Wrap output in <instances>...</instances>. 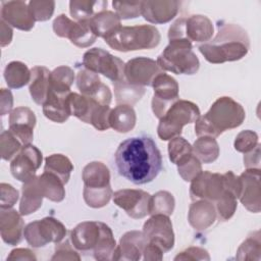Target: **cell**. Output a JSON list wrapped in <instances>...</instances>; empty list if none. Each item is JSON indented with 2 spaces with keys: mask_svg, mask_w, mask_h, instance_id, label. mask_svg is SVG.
Instances as JSON below:
<instances>
[{
  "mask_svg": "<svg viewBox=\"0 0 261 261\" xmlns=\"http://www.w3.org/2000/svg\"><path fill=\"white\" fill-rule=\"evenodd\" d=\"M118 173L135 185L152 181L162 169V156L152 138L133 137L121 142L114 154Z\"/></svg>",
  "mask_w": 261,
  "mask_h": 261,
  "instance_id": "cell-1",
  "label": "cell"
},
{
  "mask_svg": "<svg viewBox=\"0 0 261 261\" xmlns=\"http://www.w3.org/2000/svg\"><path fill=\"white\" fill-rule=\"evenodd\" d=\"M250 49V39L241 25L219 22L218 31L213 39L199 46L204 58L213 64L237 61L247 55Z\"/></svg>",
  "mask_w": 261,
  "mask_h": 261,
  "instance_id": "cell-2",
  "label": "cell"
},
{
  "mask_svg": "<svg viewBox=\"0 0 261 261\" xmlns=\"http://www.w3.org/2000/svg\"><path fill=\"white\" fill-rule=\"evenodd\" d=\"M245 117L243 106L232 98L223 96L215 100L210 109L195 121V134L198 138H217L223 132L240 126Z\"/></svg>",
  "mask_w": 261,
  "mask_h": 261,
  "instance_id": "cell-3",
  "label": "cell"
},
{
  "mask_svg": "<svg viewBox=\"0 0 261 261\" xmlns=\"http://www.w3.org/2000/svg\"><path fill=\"white\" fill-rule=\"evenodd\" d=\"M105 42L119 52L152 49L159 45L161 36L157 28L151 24L120 27L107 36Z\"/></svg>",
  "mask_w": 261,
  "mask_h": 261,
  "instance_id": "cell-4",
  "label": "cell"
},
{
  "mask_svg": "<svg viewBox=\"0 0 261 261\" xmlns=\"http://www.w3.org/2000/svg\"><path fill=\"white\" fill-rule=\"evenodd\" d=\"M84 181L83 196L86 204L91 208L106 206L112 195L109 168L100 161L88 163L82 172Z\"/></svg>",
  "mask_w": 261,
  "mask_h": 261,
  "instance_id": "cell-5",
  "label": "cell"
},
{
  "mask_svg": "<svg viewBox=\"0 0 261 261\" xmlns=\"http://www.w3.org/2000/svg\"><path fill=\"white\" fill-rule=\"evenodd\" d=\"M192 49L193 44L187 39L169 41L156 62L162 70L175 74H195L199 70L200 61Z\"/></svg>",
  "mask_w": 261,
  "mask_h": 261,
  "instance_id": "cell-6",
  "label": "cell"
},
{
  "mask_svg": "<svg viewBox=\"0 0 261 261\" xmlns=\"http://www.w3.org/2000/svg\"><path fill=\"white\" fill-rule=\"evenodd\" d=\"M201 115L199 107L188 100H177L159 119L157 127L158 137L162 141H170L180 136L186 124L195 122Z\"/></svg>",
  "mask_w": 261,
  "mask_h": 261,
  "instance_id": "cell-7",
  "label": "cell"
},
{
  "mask_svg": "<svg viewBox=\"0 0 261 261\" xmlns=\"http://www.w3.org/2000/svg\"><path fill=\"white\" fill-rule=\"evenodd\" d=\"M66 236V228L58 219L48 216L41 220L30 222L23 230L28 244L34 248H41L48 243H60Z\"/></svg>",
  "mask_w": 261,
  "mask_h": 261,
  "instance_id": "cell-8",
  "label": "cell"
},
{
  "mask_svg": "<svg viewBox=\"0 0 261 261\" xmlns=\"http://www.w3.org/2000/svg\"><path fill=\"white\" fill-rule=\"evenodd\" d=\"M83 65L91 71L103 74L112 83L124 79L125 63L102 48H92L86 51L83 56Z\"/></svg>",
  "mask_w": 261,
  "mask_h": 261,
  "instance_id": "cell-9",
  "label": "cell"
},
{
  "mask_svg": "<svg viewBox=\"0 0 261 261\" xmlns=\"http://www.w3.org/2000/svg\"><path fill=\"white\" fill-rule=\"evenodd\" d=\"M154 96L152 98V110L157 118L165 115L171 105L179 99L178 84L169 74L159 73L153 81Z\"/></svg>",
  "mask_w": 261,
  "mask_h": 261,
  "instance_id": "cell-10",
  "label": "cell"
},
{
  "mask_svg": "<svg viewBox=\"0 0 261 261\" xmlns=\"http://www.w3.org/2000/svg\"><path fill=\"white\" fill-rule=\"evenodd\" d=\"M143 232L147 238L148 243L158 246L163 253H167L174 246L172 222L167 215H151L143 225Z\"/></svg>",
  "mask_w": 261,
  "mask_h": 261,
  "instance_id": "cell-11",
  "label": "cell"
},
{
  "mask_svg": "<svg viewBox=\"0 0 261 261\" xmlns=\"http://www.w3.org/2000/svg\"><path fill=\"white\" fill-rule=\"evenodd\" d=\"M223 175L217 172L202 171L191 181L190 196L192 201L208 200L216 202L223 192Z\"/></svg>",
  "mask_w": 261,
  "mask_h": 261,
  "instance_id": "cell-12",
  "label": "cell"
},
{
  "mask_svg": "<svg viewBox=\"0 0 261 261\" xmlns=\"http://www.w3.org/2000/svg\"><path fill=\"white\" fill-rule=\"evenodd\" d=\"M43 161L42 152L34 145L23 146L19 153L11 160L10 171L21 182H27L36 176Z\"/></svg>",
  "mask_w": 261,
  "mask_h": 261,
  "instance_id": "cell-13",
  "label": "cell"
},
{
  "mask_svg": "<svg viewBox=\"0 0 261 261\" xmlns=\"http://www.w3.org/2000/svg\"><path fill=\"white\" fill-rule=\"evenodd\" d=\"M112 197L114 204L134 219L144 218L149 214L151 195L143 190L122 189L113 193Z\"/></svg>",
  "mask_w": 261,
  "mask_h": 261,
  "instance_id": "cell-14",
  "label": "cell"
},
{
  "mask_svg": "<svg viewBox=\"0 0 261 261\" xmlns=\"http://www.w3.org/2000/svg\"><path fill=\"white\" fill-rule=\"evenodd\" d=\"M162 72L157 62L148 57H136L124 65V79L132 85L152 86L154 79Z\"/></svg>",
  "mask_w": 261,
  "mask_h": 261,
  "instance_id": "cell-15",
  "label": "cell"
},
{
  "mask_svg": "<svg viewBox=\"0 0 261 261\" xmlns=\"http://www.w3.org/2000/svg\"><path fill=\"white\" fill-rule=\"evenodd\" d=\"M241 193L239 200L244 207L253 213L261 209L260 168H247L241 175Z\"/></svg>",
  "mask_w": 261,
  "mask_h": 261,
  "instance_id": "cell-16",
  "label": "cell"
},
{
  "mask_svg": "<svg viewBox=\"0 0 261 261\" xmlns=\"http://www.w3.org/2000/svg\"><path fill=\"white\" fill-rule=\"evenodd\" d=\"M1 19L9 25L20 31H31L35 19L30 11L29 4L24 1H3L1 4Z\"/></svg>",
  "mask_w": 261,
  "mask_h": 261,
  "instance_id": "cell-17",
  "label": "cell"
},
{
  "mask_svg": "<svg viewBox=\"0 0 261 261\" xmlns=\"http://www.w3.org/2000/svg\"><path fill=\"white\" fill-rule=\"evenodd\" d=\"M148 244V240L143 231H126L119 240V244L113 254L112 260L138 261L142 259L143 251Z\"/></svg>",
  "mask_w": 261,
  "mask_h": 261,
  "instance_id": "cell-18",
  "label": "cell"
},
{
  "mask_svg": "<svg viewBox=\"0 0 261 261\" xmlns=\"http://www.w3.org/2000/svg\"><path fill=\"white\" fill-rule=\"evenodd\" d=\"M178 9L179 2L174 0L142 1L141 15L151 23L161 24L170 21L176 16Z\"/></svg>",
  "mask_w": 261,
  "mask_h": 261,
  "instance_id": "cell-19",
  "label": "cell"
},
{
  "mask_svg": "<svg viewBox=\"0 0 261 261\" xmlns=\"http://www.w3.org/2000/svg\"><path fill=\"white\" fill-rule=\"evenodd\" d=\"M21 216L19 211L12 208L1 209L0 211L1 238L10 246H15L22 240L24 223Z\"/></svg>",
  "mask_w": 261,
  "mask_h": 261,
  "instance_id": "cell-20",
  "label": "cell"
},
{
  "mask_svg": "<svg viewBox=\"0 0 261 261\" xmlns=\"http://www.w3.org/2000/svg\"><path fill=\"white\" fill-rule=\"evenodd\" d=\"M100 237L99 221H84L70 231V241L74 249L88 252L93 251Z\"/></svg>",
  "mask_w": 261,
  "mask_h": 261,
  "instance_id": "cell-21",
  "label": "cell"
},
{
  "mask_svg": "<svg viewBox=\"0 0 261 261\" xmlns=\"http://www.w3.org/2000/svg\"><path fill=\"white\" fill-rule=\"evenodd\" d=\"M70 93H59L49 90L46 101L42 105L44 115L54 122H65L71 115L68 103Z\"/></svg>",
  "mask_w": 261,
  "mask_h": 261,
  "instance_id": "cell-22",
  "label": "cell"
},
{
  "mask_svg": "<svg viewBox=\"0 0 261 261\" xmlns=\"http://www.w3.org/2000/svg\"><path fill=\"white\" fill-rule=\"evenodd\" d=\"M216 216V209L212 202L208 200H196L193 201L189 208L188 220L196 230H205L214 223Z\"/></svg>",
  "mask_w": 261,
  "mask_h": 261,
  "instance_id": "cell-23",
  "label": "cell"
},
{
  "mask_svg": "<svg viewBox=\"0 0 261 261\" xmlns=\"http://www.w3.org/2000/svg\"><path fill=\"white\" fill-rule=\"evenodd\" d=\"M214 33L212 21L205 15L194 14L186 18L185 35L190 42L206 43Z\"/></svg>",
  "mask_w": 261,
  "mask_h": 261,
  "instance_id": "cell-24",
  "label": "cell"
},
{
  "mask_svg": "<svg viewBox=\"0 0 261 261\" xmlns=\"http://www.w3.org/2000/svg\"><path fill=\"white\" fill-rule=\"evenodd\" d=\"M43 198L45 197L39 186L37 176L27 182H23L21 187L19 213L22 216H27L36 212L42 206Z\"/></svg>",
  "mask_w": 261,
  "mask_h": 261,
  "instance_id": "cell-25",
  "label": "cell"
},
{
  "mask_svg": "<svg viewBox=\"0 0 261 261\" xmlns=\"http://www.w3.org/2000/svg\"><path fill=\"white\" fill-rule=\"evenodd\" d=\"M50 72L45 66H34L31 69L29 91L32 99L38 105H43L46 101L50 88Z\"/></svg>",
  "mask_w": 261,
  "mask_h": 261,
  "instance_id": "cell-26",
  "label": "cell"
},
{
  "mask_svg": "<svg viewBox=\"0 0 261 261\" xmlns=\"http://www.w3.org/2000/svg\"><path fill=\"white\" fill-rule=\"evenodd\" d=\"M137 122V115L130 105L118 104L111 109L109 116L110 127L118 133H128L132 130Z\"/></svg>",
  "mask_w": 261,
  "mask_h": 261,
  "instance_id": "cell-27",
  "label": "cell"
},
{
  "mask_svg": "<svg viewBox=\"0 0 261 261\" xmlns=\"http://www.w3.org/2000/svg\"><path fill=\"white\" fill-rule=\"evenodd\" d=\"M120 20L121 19L115 12L105 9L97 12L90 19V24L97 37L105 39L107 36L121 27Z\"/></svg>",
  "mask_w": 261,
  "mask_h": 261,
  "instance_id": "cell-28",
  "label": "cell"
},
{
  "mask_svg": "<svg viewBox=\"0 0 261 261\" xmlns=\"http://www.w3.org/2000/svg\"><path fill=\"white\" fill-rule=\"evenodd\" d=\"M68 103H69L71 115L75 116L83 122L89 123V124L95 108L98 105H101L98 102H96L94 99L84 96L82 94L74 93V92H71L69 94Z\"/></svg>",
  "mask_w": 261,
  "mask_h": 261,
  "instance_id": "cell-29",
  "label": "cell"
},
{
  "mask_svg": "<svg viewBox=\"0 0 261 261\" xmlns=\"http://www.w3.org/2000/svg\"><path fill=\"white\" fill-rule=\"evenodd\" d=\"M99 223H100V237L93 250L94 258L98 261L112 260L114 251L117 246L115 239L113 237V232L107 224L100 221Z\"/></svg>",
  "mask_w": 261,
  "mask_h": 261,
  "instance_id": "cell-30",
  "label": "cell"
},
{
  "mask_svg": "<svg viewBox=\"0 0 261 261\" xmlns=\"http://www.w3.org/2000/svg\"><path fill=\"white\" fill-rule=\"evenodd\" d=\"M37 178L45 198L53 202H61L64 199V184L58 176L44 171L41 175L37 176Z\"/></svg>",
  "mask_w": 261,
  "mask_h": 261,
  "instance_id": "cell-31",
  "label": "cell"
},
{
  "mask_svg": "<svg viewBox=\"0 0 261 261\" xmlns=\"http://www.w3.org/2000/svg\"><path fill=\"white\" fill-rule=\"evenodd\" d=\"M114 95L117 105L126 104L133 106L144 96L146 90L144 87L132 85L125 79L118 82H113Z\"/></svg>",
  "mask_w": 261,
  "mask_h": 261,
  "instance_id": "cell-32",
  "label": "cell"
},
{
  "mask_svg": "<svg viewBox=\"0 0 261 261\" xmlns=\"http://www.w3.org/2000/svg\"><path fill=\"white\" fill-rule=\"evenodd\" d=\"M4 79L11 89H20L30 84L31 70L21 61H11L4 69Z\"/></svg>",
  "mask_w": 261,
  "mask_h": 261,
  "instance_id": "cell-33",
  "label": "cell"
},
{
  "mask_svg": "<svg viewBox=\"0 0 261 261\" xmlns=\"http://www.w3.org/2000/svg\"><path fill=\"white\" fill-rule=\"evenodd\" d=\"M193 154L201 163H212L219 156V145L215 138L199 137L192 146Z\"/></svg>",
  "mask_w": 261,
  "mask_h": 261,
  "instance_id": "cell-34",
  "label": "cell"
},
{
  "mask_svg": "<svg viewBox=\"0 0 261 261\" xmlns=\"http://www.w3.org/2000/svg\"><path fill=\"white\" fill-rule=\"evenodd\" d=\"M67 39L80 48H87L90 47L97 39L89 20H81V21H73Z\"/></svg>",
  "mask_w": 261,
  "mask_h": 261,
  "instance_id": "cell-35",
  "label": "cell"
},
{
  "mask_svg": "<svg viewBox=\"0 0 261 261\" xmlns=\"http://www.w3.org/2000/svg\"><path fill=\"white\" fill-rule=\"evenodd\" d=\"M73 170L71 161L62 154H52L45 158L44 171L50 172L58 176L62 182L67 184L70 178V174Z\"/></svg>",
  "mask_w": 261,
  "mask_h": 261,
  "instance_id": "cell-36",
  "label": "cell"
},
{
  "mask_svg": "<svg viewBox=\"0 0 261 261\" xmlns=\"http://www.w3.org/2000/svg\"><path fill=\"white\" fill-rule=\"evenodd\" d=\"M107 1H91V0H72L69 2V12L75 21L89 20L97 12L96 8L105 10Z\"/></svg>",
  "mask_w": 261,
  "mask_h": 261,
  "instance_id": "cell-37",
  "label": "cell"
},
{
  "mask_svg": "<svg viewBox=\"0 0 261 261\" xmlns=\"http://www.w3.org/2000/svg\"><path fill=\"white\" fill-rule=\"evenodd\" d=\"M75 79L74 71L67 65H61L50 72L49 90L59 93H70V87Z\"/></svg>",
  "mask_w": 261,
  "mask_h": 261,
  "instance_id": "cell-38",
  "label": "cell"
},
{
  "mask_svg": "<svg viewBox=\"0 0 261 261\" xmlns=\"http://www.w3.org/2000/svg\"><path fill=\"white\" fill-rule=\"evenodd\" d=\"M174 206L175 201L171 193L167 191H158L150 197L149 214H163L169 216L173 213Z\"/></svg>",
  "mask_w": 261,
  "mask_h": 261,
  "instance_id": "cell-39",
  "label": "cell"
},
{
  "mask_svg": "<svg viewBox=\"0 0 261 261\" xmlns=\"http://www.w3.org/2000/svg\"><path fill=\"white\" fill-rule=\"evenodd\" d=\"M102 84L98 73L85 67L80 69L76 74V87L84 96L92 98L99 91Z\"/></svg>",
  "mask_w": 261,
  "mask_h": 261,
  "instance_id": "cell-40",
  "label": "cell"
},
{
  "mask_svg": "<svg viewBox=\"0 0 261 261\" xmlns=\"http://www.w3.org/2000/svg\"><path fill=\"white\" fill-rule=\"evenodd\" d=\"M261 242L260 232L255 231L253 236L248 237L238 248L236 259L237 260H260Z\"/></svg>",
  "mask_w": 261,
  "mask_h": 261,
  "instance_id": "cell-41",
  "label": "cell"
},
{
  "mask_svg": "<svg viewBox=\"0 0 261 261\" xmlns=\"http://www.w3.org/2000/svg\"><path fill=\"white\" fill-rule=\"evenodd\" d=\"M193 155L192 145L182 137L178 136L171 139L168 143L169 160L176 166L186 161Z\"/></svg>",
  "mask_w": 261,
  "mask_h": 261,
  "instance_id": "cell-42",
  "label": "cell"
},
{
  "mask_svg": "<svg viewBox=\"0 0 261 261\" xmlns=\"http://www.w3.org/2000/svg\"><path fill=\"white\" fill-rule=\"evenodd\" d=\"M23 145L21 142L9 130H3L0 136L1 157L3 160H12L21 150Z\"/></svg>",
  "mask_w": 261,
  "mask_h": 261,
  "instance_id": "cell-43",
  "label": "cell"
},
{
  "mask_svg": "<svg viewBox=\"0 0 261 261\" xmlns=\"http://www.w3.org/2000/svg\"><path fill=\"white\" fill-rule=\"evenodd\" d=\"M237 200V197L232 193L227 190L223 192L221 197L215 202L216 213L220 220H228L233 216L238 207Z\"/></svg>",
  "mask_w": 261,
  "mask_h": 261,
  "instance_id": "cell-44",
  "label": "cell"
},
{
  "mask_svg": "<svg viewBox=\"0 0 261 261\" xmlns=\"http://www.w3.org/2000/svg\"><path fill=\"white\" fill-rule=\"evenodd\" d=\"M28 4L35 21H46L50 19L54 13V1L32 0Z\"/></svg>",
  "mask_w": 261,
  "mask_h": 261,
  "instance_id": "cell-45",
  "label": "cell"
},
{
  "mask_svg": "<svg viewBox=\"0 0 261 261\" xmlns=\"http://www.w3.org/2000/svg\"><path fill=\"white\" fill-rule=\"evenodd\" d=\"M36 122V115L29 107L19 106L9 113V125H27L34 128Z\"/></svg>",
  "mask_w": 261,
  "mask_h": 261,
  "instance_id": "cell-46",
  "label": "cell"
},
{
  "mask_svg": "<svg viewBox=\"0 0 261 261\" xmlns=\"http://www.w3.org/2000/svg\"><path fill=\"white\" fill-rule=\"evenodd\" d=\"M259 144V138L257 133L246 129L240 132L234 139V149L241 153H248L252 151Z\"/></svg>",
  "mask_w": 261,
  "mask_h": 261,
  "instance_id": "cell-47",
  "label": "cell"
},
{
  "mask_svg": "<svg viewBox=\"0 0 261 261\" xmlns=\"http://www.w3.org/2000/svg\"><path fill=\"white\" fill-rule=\"evenodd\" d=\"M202 171V164L194 154L177 165V172L185 181H192Z\"/></svg>",
  "mask_w": 261,
  "mask_h": 261,
  "instance_id": "cell-48",
  "label": "cell"
},
{
  "mask_svg": "<svg viewBox=\"0 0 261 261\" xmlns=\"http://www.w3.org/2000/svg\"><path fill=\"white\" fill-rule=\"evenodd\" d=\"M141 4H142V1H139V2L113 1L112 2V6L115 10V13L118 15L120 19H129V18H136L140 16Z\"/></svg>",
  "mask_w": 261,
  "mask_h": 261,
  "instance_id": "cell-49",
  "label": "cell"
},
{
  "mask_svg": "<svg viewBox=\"0 0 261 261\" xmlns=\"http://www.w3.org/2000/svg\"><path fill=\"white\" fill-rule=\"evenodd\" d=\"M111 108L109 105H98L90 120V124H92L98 130H106L110 127L109 116H110Z\"/></svg>",
  "mask_w": 261,
  "mask_h": 261,
  "instance_id": "cell-50",
  "label": "cell"
},
{
  "mask_svg": "<svg viewBox=\"0 0 261 261\" xmlns=\"http://www.w3.org/2000/svg\"><path fill=\"white\" fill-rule=\"evenodd\" d=\"M0 207L1 209L12 208L18 200V191L6 182L0 184Z\"/></svg>",
  "mask_w": 261,
  "mask_h": 261,
  "instance_id": "cell-51",
  "label": "cell"
},
{
  "mask_svg": "<svg viewBox=\"0 0 261 261\" xmlns=\"http://www.w3.org/2000/svg\"><path fill=\"white\" fill-rule=\"evenodd\" d=\"M74 247L69 244L68 241H65L63 243H58L55 247L54 255L52 256L51 260H81V256L79 253L73 249Z\"/></svg>",
  "mask_w": 261,
  "mask_h": 261,
  "instance_id": "cell-52",
  "label": "cell"
},
{
  "mask_svg": "<svg viewBox=\"0 0 261 261\" xmlns=\"http://www.w3.org/2000/svg\"><path fill=\"white\" fill-rule=\"evenodd\" d=\"M175 261L178 260H184V261H197V260H210L209 253L207 250L200 248V247H190L182 252L178 253L174 257Z\"/></svg>",
  "mask_w": 261,
  "mask_h": 261,
  "instance_id": "cell-53",
  "label": "cell"
},
{
  "mask_svg": "<svg viewBox=\"0 0 261 261\" xmlns=\"http://www.w3.org/2000/svg\"><path fill=\"white\" fill-rule=\"evenodd\" d=\"M72 23V19H70L65 14H60L53 21V31L58 37L67 38Z\"/></svg>",
  "mask_w": 261,
  "mask_h": 261,
  "instance_id": "cell-54",
  "label": "cell"
},
{
  "mask_svg": "<svg viewBox=\"0 0 261 261\" xmlns=\"http://www.w3.org/2000/svg\"><path fill=\"white\" fill-rule=\"evenodd\" d=\"M223 175V184L224 189L228 192L232 193L237 199L240 197L241 193V179L240 176H237L232 171H227L222 174Z\"/></svg>",
  "mask_w": 261,
  "mask_h": 261,
  "instance_id": "cell-55",
  "label": "cell"
},
{
  "mask_svg": "<svg viewBox=\"0 0 261 261\" xmlns=\"http://www.w3.org/2000/svg\"><path fill=\"white\" fill-rule=\"evenodd\" d=\"M13 106V96L10 90L2 88L0 91V114L10 113Z\"/></svg>",
  "mask_w": 261,
  "mask_h": 261,
  "instance_id": "cell-56",
  "label": "cell"
},
{
  "mask_svg": "<svg viewBox=\"0 0 261 261\" xmlns=\"http://www.w3.org/2000/svg\"><path fill=\"white\" fill-rule=\"evenodd\" d=\"M244 165L247 168H260V144L252 151L244 154Z\"/></svg>",
  "mask_w": 261,
  "mask_h": 261,
  "instance_id": "cell-57",
  "label": "cell"
},
{
  "mask_svg": "<svg viewBox=\"0 0 261 261\" xmlns=\"http://www.w3.org/2000/svg\"><path fill=\"white\" fill-rule=\"evenodd\" d=\"M163 251L156 245L152 243H148L143 251L142 258L145 261H154V260H162L163 259Z\"/></svg>",
  "mask_w": 261,
  "mask_h": 261,
  "instance_id": "cell-58",
  "label": "cell"
},
{
  "mask_svg": "<svg viewBox=\"0 0 261 261\" xmlns=\"http://www.w3.org/2000/svg\"><path fill=\"white\" fill-rule=\"evenodd\" d=\"M8 260H27V261H36L37 258L34 253L27 248H16L10 252L7 256Z\"/></svg>",
  "mask_w": 261,
  "mask_h": 261,
  "instance_id": "cell-59",
  "label": "cell"
},
{
  "mask_svg": "<svg viewBox=\"0 0 261 261\" xmlns=\"http://www.w3.org/2000/svg\"><path fill=\"white\" fill-rule=\"evenodd\" d=\"M0 27H1L0 45H1V47H5V46H7L11 43L12 36H13V31H12L11 27L2 19L0 21Z\"/></svg>",
  "mask_w": 261,
  "mask_h": 261,
  "instance_id": "cell-60",
  "label": "cell"
}]
</instances>
